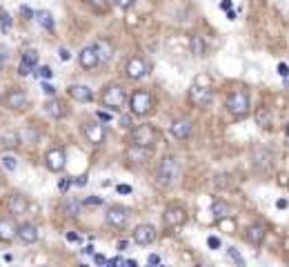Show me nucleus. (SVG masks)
Masks as SVG:
<instances>
[{
    "mask_svg": "<svg viewBox=\"0 0 289 267\" xmlns=\"http://www.w3.org/2000/svg\"><path fill=\"white\" fill-rule=\"evenodd\" d=\"M180 160L176 158V156H165L163 163L158 165V169H156V182H158L160 187H171L173 182L178 180V176H180Z\"/></svg>",
    "mask_w": 289,
    "mask_h": 267,
    "instance_id": "nucleus-1",
    "label": "nucleus"
},
{
    "mask_svg": "<svg viewBox=\"0 0 289 267\" xmlns=\"http://www.w3.org/2000/svg\"><path fill=\"white\" fill-rule=\"evenodd\" d=\"M100 100H102V105H105L107 109L118 111V109H123L124 102H127V91H124L123 85L111 83V85H107V87L102 89Z\"/></svg>",
    "mask_w": 289,
    "mask_h": 267,
    "instance_id": "nucleus-2",
    "label": "nucleus"
},
{
    "mask_svg": "<svg viewBox=\"0 0 289 267\" xmlns=\"http://www.w3.org/2000/svg\"><path fill=\"white\" fill-rule=\"evenodd\" d=\"M227 111H229L231 116H236V118H245V116L249 114V93L245 91V89H236V91H231L229 96H227V102H225Z\"/></svg>",
    "mask_w": 289,
    "mask_h": 267,
    "instance_id": "nucleus-3",
    "label": "nucleus"
},
{
    "mask_svg": "<svg viewBox=\"0 0 289 267\" xmlns=\"http://www.w3.org/2000/svg\"><path fill=\"white\" fill-rule=\"evenodd\" d=\"M129 107H131V114L147 116L151 109H154V96H151L149 91L138 89V91H133L131 98H129Z\"/></svg>",
    "mask_w": 289,
    "mask_h": 267,
    "instance_id": "nucleus-4",
    "label": "nucleus"
},
{
    "mask_svg": "<svg viewBox=\"0 0 289 267\" xmlns=\"http://www.w3.org/2000/svg\"><path fill=\"white\" fill-rule=\"evenodd\" d=\"M131 142L138 147H154L156 129L151 125H138V127L131 129Z\"/></svg>",
    "mask_w": 289,
    "mask_h": 267,
    "instance_id": "nucleus-5",
    "label": "nucleus"
},
{
    "mask_svg": "<svg viewBox=\"0 0 289 267\" xmlns=\"http://www.w3.org/2000/svg\"><path fill=\"white\" fill-rule=\"evenodd\" d=\"M27 102H29V100H27V93L22 91V89H18V87H11L2 96V105L7 107V109H13V111L25 109Z\"/></svg>",
    "mask_w": 289,
    "mask_h": 267,
    "instance_id": "nucleus-6",
    "label": "nucleus"
},
{
    "mask_svg": "<svg viewBox=\"0 0 289 267\" xmlns=\"http://www.w3.org/2000/svg\"><path fill=\"white\" fill-rule=\"evenodd\" d=\"M187 222V209L180 205H169L165 209V225L167 227H180Z\"/></svg>",
    "mask_w": 289,
    "mask_h": 267,
    "instance_id": "nucleus-7",
    "label": "nucleus"
},
{
    "mask_svg": "<svg viewBox=\"0 0 289 267\" xmlns=\"http://www.w3.org/2000/svg\"><path fill=\"white\" fill-rule=\"evenodd\" d=\"M127 218H129V209L123 207V205H111L105 214L107 225H111V227H123L127 222Z\"/></svg>",
    "mask_w": 289,
    "mask_h": 267,
    "instance_id": "nucleus-8",
    "label": "nucleus"
},
{
    "mask_svg": "<svg viewBox=\"0 0 289 267\" xmlns=\"http://www.w3.org/2000/svg\"><path fill=\"white\" fill-rule=\"evenodd\" d=\"M124 74H127L129 80H140V78H145V74H147V62L142 60L140 56L129 58L127 65H124Z\"/></svg>",
    "mask_w": 289,
    "mask_h": 267,
    "instance_id": "nucleus-9",
    "label": "nucleus"
},
{
    "mask_svg": "<svg viewBox=\"0 0 289 267\" xmlns=\"http://www.w3.org/2000/svg\"><path fill=\"white\" fill-rule=\"evenodd\" d=\"M189 100L194 102L196 107H207L209 102H211V89H209V85H191L189 89Z\"/></svg>",
    "mask_w": 289,
    "mask_h": 267,
    "instance_id": "nucleus-10",
    "label": "nucleus"
},
{
    "mask_svg": "<svg viewBox=\"0 0 289 267\" xmlns=\"http://www.w3.org/2000/svg\"><path fill=\"white\" fill-rule=\"evenodd\" d=\"M44 163H47L49 172H62V169H65V165H67V156H65V151H62L60 147H53V149L47 151Z\"/></svg>",
    "mask_w": 289,
    "mask_h": 267,
    "instance_id": "nucleus-11",
    "label": "nucleus"
},
{
    "mask_svg": "<svg viewBox=\"0 0 289 267\" xmlns=\"http://www.w3.org/2000/svg\"><path fill=\"white\" fill-rule=\"evenodd\" d=\"M83 136L87 138V142H91V145H100V142L105 140V127H102L100 123H84Z\"/></svg>",
    "mask_w": 289,
    "mask_h": 267,
    "instance_id": "nucleus-12",
    "label": "nucleus"
},
{
    "mask_svg": "<svg viewBox=\"0 0 289 267\" xmlns=\"http://www.w3.org/2000/svg\"><path fill=\"white\" fill-rule=\"evenodd\" d=\"M7 209H9V214L20 216V214H25L27 209H29V200H27V196L13 191V194H9V198H7Z\"/></svg>",
    "mask_w": 289,
    "mask_h": 267,
    "instance_id": "nucleus-13",
    "label": "nucleus"
},
{
    "mask_svg": "<svg viewBox=\"0 0 289 267\" xmlns=\"http://www.w3.org/2000/svg\"><path fill=\"white\" fill-rule=\"evenodd\" d=\"M78 62L83 69H93V67L100 65V58H98L96 49H93V44H89V47H83L78 53Z\"/></svg>",
    "mask_w": 289,
    "mask_h": 267,
    "instance_id": "nucleus-14",
    "label": "nucleus"
},
{
    "mask_svg": "<svg viewBox=\"0 0 289 267\" xmlns=\"http://www.w3.org/2000/svg\"><path fill=\"white\" fill-rule=\"evenodd\" d=\"M169 129H171V136L173 138H178V140H185V138L191 136V129H194V125H191L189 118H178V120H173Z\"/></svg>",
    "mask_w": 289,
    "mask_h": 267,
    "instance_id": "nucleus-15",
    "label": "nucleus"
},
{
    "mask_svg": "<svg viewBox=\"0 0 289 267\" xmlns=\"http://www.w3.org/2000/svg\"><path fill=\"white\" fill-rule=\"evenodd\" d=\"M16 231H18V225L11 216L0 218V240H2V243H11V240L16 238Z\"/></svg>",
    "mask_w": 289,
    "mask_h": 267,
    "instance_id": "nucleus-16",
    "label": "nucleus"
},
{
    "mask_svg": "<svg viewBox=\"0 0 289 267\" xmlns=\"http://www.w3.org/2000/svg\"><path fill=\"white\" fill-rule=\"evenodd\" d=\"M16 236L22 240L25 245H31V243H36L38 240V227L34 225V222H22V225H18V231H16Z\"/></svg>",
    "mask_w": 289,
    "mask_h": 267,
    "instance_id": "nucleus-17",
    "label": "nucleus"
},
{
    "mask_svg": "<svg viewBox=\"0 0 289 267\" xmlns=\"http://www.w3.org/2000/svg\"><path fill=\"white\" fill-rule=\"evenodd\" d=\"M154 238H156V229L151 225H138L133 229V240L138 245H149V243H154Z\"/></svg>",
    "mask_w": 289,
    "mask_h": 267,
    "instance_id": "nucleus-18",
    "label": "nucleus"
},
{
    "mask_svg": "<svg viewBox=\"0 0 289 267\" xmlns=\"http://www.w3.org/2000/svg\"><path fill=\"white\" fill-rule=\"evenodd\" d=\"M245 240H247L249 245H253V247L262 245V240H265V227L262 225H249L247 229H245Z\"/></svg>",
    "mask_w": 289,
    "mask_h": 267,
    "instance_id": "nucleus-19",
    "label": "nucleus"
},
{
    "mask_svg": "<svg viewBox=\"0 0 289 267\" xmlns=\"http://www.w3.org/2000/svg\"><path fill=\"white\" fill-rule=\"evenodd\" d=\"M67 93H69L74 100H78V102H89L93 98L91 89L84 87V85H69V87H67Z\"/></svg>",
    "mask_w": 289,
    "mask_h": 267,
    "instance_id": "nucleus-20",
    "label": "nucleus"
},
{
    "mask_svg": "<svg viewBox=\"0 0 289 267\" xmlns=\"http://www.w3.org/2000/svg\"><path fill=\"white\" fill-rule=\"evenodd\" d=\"M93 49H96L100 62H107L111 56H114V44H111L107 38H98L96 43H93Z\"/></svg>",
    "mask_w": 289,
    "mask_h": 267,
    "instance_id": "nucleus-21",
    "label": "nucleus"
},
{
    "mask_svg": "<svg viewBox=\"0 0 289 267\" xmlns=\"http://www.w3.org/2000/svg\"><path fill=\"white\" fill-rule=\"evenodd\" d=\"M44 111H47L51 118H65L67 116V107L62 100H58V98H51V100L44 102Z\"/></svg>",
    "mask_w": 289,
    "mask_h": 267,
    "instance_id": "nucleus-22",
    "label": "nucleus"
},
{
    "mask_svg": "<svg viewBox=\"0 0 289 267\" xmlns=\"http://www.w3.org/2000/svg\"><path fill=\"white\" fill-rule=\"evenodd\" d=\"M127 158L131 163H145V160L151 158V147H138V145H131L127 151Z\"/></svg>",
    "mask_w": 289,
    "mask_h": 267,
    "instance_id": "nucleus-23",
    "label": "nucleus"
},
{
    "mask_svg": "<svg viewBox=\"0 0 289 267\" xmlns=\"http://www.w3.org/2000/svg\"><path fill=\"white\" fill-rule=\"evenodd\" d=\"M34 18L38 20L40 27H44L47 31H53V27H56V22H53V16L51 11H47V9H40V11H34Z\"/></svg>",
    "mask_w": 289,
    "mask_h": 267,
    "instance_id": "nucleus-24",
    "label": "nucleus"
},
{
    "mask_svg": "<svg viewBox=\"0 0 289 267\" xmlns=\"http://www.w3.org/2000/svg\"><path fill=\"white\" fill-rule=\"evenodd\" d=\"M189 44H191V53H194V56H203V53H205V49H207V44H205L203 36H198V34H194V36H191Z\"/></svg>",
    "mask_w": 289,
    "mask_h": 267,
    "instance_id": "nucleus-25",
    "label": "nucleus"
},
{
    "mask_svg": "<svg viewBox=\"0 0 289 267\" xmlns=\"http://www.w3.org/2000/svg\"><path fill=\"white\" fill-rule=\"evenodd\" d=\"M80 209H83V205H80L78 200H74V198H67V200H65V205H62V212H65L67 216H71V218L78 216Z\"/></svg>",
    "mask_w": 289,
    "mask_h": 267,
    "instance_id": "nucleus-26",
    "label": "nucleus"
},
{
    "mask_svg": "<svg viewBox=\"0 0 289 267\" xmlns=\"http://www.w3.org/2000/svg\"><path fill=\"white\" fill-rule=\"evenodd\" d=\"M211 212H213V216H216L218 221H222V218L229 216V205H227L225 200H216V203L211 205Z\"/></svg>",
    "mask_w": 289,
    "mask_h": 267,
    "instance_id": "nucleus-27",
    "label": "nucleus"
},
{
    "mask_svg": "<svg viewBox=\"0 0 289 267\" xmlns=\"http://www.w3.org/2000/svg\"><path fill=\"white\" fill-rule=\"evenodd\" d=\"M18 145H20V134H16V132L2 134V147L4 149H13V147H18Z\"/></svg>",
    "mask_w": 289,
    "mask_h": 267,
    "instance_id": "nucleus-28",
    "label": "nucleus"
},
{
    "mask_svg": "<svg viewBox=\"0 0 289 267\" xmlns=\"http://www.w3.org/2000/svg\"><path fill=\"white\" fill-rule=\"evenodd\" d=\"M22 62L34 69V67L38 65V51H36V49H25V51H22Z\"/></svg>",
    "mask_w": 289,
    "mask_h": 267,
    "instance_id": "nucleus-29",
    "label": "nucleus"
},
{
    "mask_svg": "<svg viewBox=\"0 0 289 267\" xmlns=\"http://www.w3.org/2000/svg\"><path fill=\"white\" fill-rule=\"evenodd\" d=\"M0 163H2V167L7 169V172H16V167H18L16 156H11V154H4L2 158H0Z\"/></svg>",
    "mask_w": 289,
    "mask_h": 267,
    "instance_id": "nucleus-30",
    "label": "nucleus"
},
{
    "mask_svg": "<svg viewBox=\"0 0 289 267\" xmlns=\"http://www.w3.org/2000/svg\"><path fill=\"white\" fill-rule=\"evenodd\" d=\"M84 4L91 7L93 11H105V9L109 7V0H84Z\"/></svg>",
    "mask_w": 289,
    "mask_h": 267,
    "instance_id": "nucleus-31",
    "label": "nucleus"
},
{
    "mask_svg": "<svg viewBox=\"0 0 289 267\" xmlns=\"http://www.w3.org/2000/svg\"><path fill=\"white\" fill-rule=\"evenodd\" d=\"M0 25H2V31L11 29V16H9V13L4 11L2 7H0Z\"/></svg>",
    "mask_w": 289,
    "mask_h": 267,
    "instance_id": "nucleus-32",
    "label": "nucleus"
},
{
    "mask_svg": "<svg viewBox=\"0 0 289 267\" xmlns=\"http://www.w3.org/2000/svg\"><path fill=\"white\" fill-rule=\"evenodd\" d=\"M227 254H229V258H231V261H234V263H238V265H240V267H243V265H245L243 256H240V254H238V252H236V247H229V249H227Z\"/></svg>",
    "mask_w": 289,
    "mask_h": 267,
    "instance_id": "nucleus-33",
    "label": "nucleus"
},
{
    "mask_svg": "<svg viewBox=\"0 0 289 267\" xmlns=\"http://www.w3.org/2000/svg\"><path fill=\"white\" fill-rule=\"evenodd\" d=\"M7 58H9V51H7V47H4V44H0V74H2L4 65H7Z\"/></svg>",
    "mask_w": 289,
    "mask_h": 267,
    "instance_id": "nucleus-34",
    "label": "nucleus"
},
{
    "mask_svg": "<svg viewBox=\"0 0 289 267\" xmlns=\"http://www.w3.org/2000/svg\"><path fill=\"white\" fill-rule=\"evenodd\" d=\"M258 120H260L262 127H267V125H269V111H267V109H260V111H258Z\"/></svg>",
    "mask_w": 289,
    "mask_h": 267,
    "instance_id": "nucleus-35",
    "label": "nucleus"
},
{
    "mask_svg": "<svg viewBox=\"0 0 289 267\" xmlns=\"http://www.w3.org/2000/svg\"><path fill=\"white\" fill-rule=\"evenodd\" d=\"M114 2H116V7H120V9H131L136 0H114Z\"/></svg>",
    "mask_w": 289,
    "mask_h": 267,
    "instance_id": "nucleus-36",
    "label": "nucleus"
},
{
    "mask_svg": "<svg viewBox=\"0 0 289 267\" xmlns=\"http://www.w3.org/2000/svg\"><path fill=\"white\" fill-rule=\"evenodd\" d=\"M38 76H40V78H51V76H53L51 67H40V69H38Z\"/></svg>",
    "mask_w": 289,
    "mask_h": 267,
    "instance_id": "nucleus-37",
    "label": "nucleus"
},
{
    "mask_svg": "<svg viewBox=\"0 0 289 267\" xmlns=\"http://www.w3.org/2000/svg\"><path fill=\"white\" fill-rule=\"evenodd\" d=\"M120 127H124V129H129V127H131V116H129V114L120 116Z\"/></svg>",
    "mask_w": 289,
    "mask_h": 267,
    "instance_id": "nucleus-38",
    "label": "nucleus"
},
{
    "mask_svg": "<svg viewBox=\"0 0 289 267\" xmlns=\"http://www.w3.org/2000/svg\"><path fill=\"white\" fill-rule=\"evenodd\" d=\"M42 91L47 93V96H53V93H56V87H53V85H49V83H42Z\"/></svg>",
    "mask_w": 289,
    "mask_h": 267,
    "instance_id": "nucleus-39",
    "label": "nucleus"
},
{
    "mask_svg": "<svg viewBox=\"0 0 289 267\" xmlns=\"http://www.w3.org/2000/svg\"><path fill=\"white\" fill-rule=\"evenodd\" d=\"M58 53H60V58H62V60H69V58H71L69 49H65V47H60V49H58Z\"/></svg>",
    "mask_w": 289,
    "mask_h": 267,
    "instance_id": "nucleus-40",
    "label": "nucleus"
},
{
    "mask_svg": "<svg viewBox=\"0 0 289 267\" xmlns=\"http://www.w3.org/2000/svg\"><path fill=\"white\" fill-rule=\"evenodd\" d=\"M69 185H71V180H69V178H65V180H60V182H58L60 191H67V189H69Z\"/></svg>",
    "mask_w": 289,
    "mask_h": 267,
    "instance_id": "nucleus-41",
    "label": "nucleus"
},
{
    "mask_svg": "<svg viewBox=\"0 0 289 267\" xmlns=\"http://www.w3.org/2000/svg\"><path fill=\"white\" fill-rule=\"evenodd\" d=\"M278 74L280 76H289V67L285 65V62H280V65H278Z\"/></svg>",
    "mask_w": 289,
    "mask_h": 267,
    "instance_id": "nucleus-42",
    "label": "nucleus"
},
{
    "mask_svg": "<svg viewBox=\"0 0 289 267\" xmlns=\"http://www.w3.org/2000/svg\"><path fill=\"white\" fill-rule=\"evenodd\" d=\"M67 240H71V243H80V236L76 234V231H69V234H67Z\"/></svg>",
    "mask_w": 289,
    "mask_h": 267,
    "instance_id": "nucleus-43",
    "label": "nucleus"
},
{
    "mask_svg": "<svg viewBox=\"0 0 289 267\" xmlns=\"http://www.w3.org/2000/svg\"><path fill=\"white\" fill-rule=\"evenodd\" d=\"M74 185H78V187H83V185H87V176H78L76 180H71Z\"/></svg>",
    "mask_w": 289,
    "mask_h": 267,
    "instance_id": "nucleus-44",
    "label": "nucleus"
},
{
    "mask_svg": "<svg viewBox=\"0 0 289 267\" xmlns=\"http://www.w3.org/2000/svg\"><path fill=\"white\" fill-rule=\"evenodd\" d=\"M20 13H22L25 18H34V11H31L29 7H20Z\"/></svg>",
    "mask_w": 289,
    "mask_h": 267,
    "instance_id": "nucleus-45",
    "label": "nucleus"
},
{
    "mask_svg": "<svg viewBox=\"0 0 289 267\" xmlns=\"http://www.w3.org/2000/svg\"><path fill=\"white\" fill-rule=\"evenodd\" d=\"M209 247L218 249V247H220V240H218V238H216V236H211V238H209Z\"/></svg>",
    "mask_w": 289,
    "mask_h": 267,
    "instance_id": "nucleus-46",
    "label": "nucleus"
},
{
    "mask_svg": "<svg viewBox=\"0 0 289 267\" xmlns=\"http://www.w3.org/2000/svg\"><path fill=\"white\" fill-rule=\"evenodd\" d=\"M87 205H102V198H96V196H91V198L84 200Z\"/></svg>",
    "mask_w": 289,
    "mask_h": 267,
    "instance_id": "nucleus-47",
    "label": "nucleus"
},
{
    "mask_svg": "<svg viewBox=\"0 0 289 267\" xmlns=\"http://www.w3.org/2000/svg\"><path fill=\"white\" fill-rule=\"evenodd\" d=\"M93 261H96L98 265H107V258H105V256H100V254H96V256H93Z\"/></svg>",
    "mask_w": 289,
    "mask_h": 267,
    "instance_id": "nucleus-48",
    "label": "nucleus"
},
{
    "mask_svg": "<svg viewBox=\"0 0 289 267\" xmlns=\"http://www.w3.org/2000/svg\"><path fill=\"white\" fill-rule=\"evenodd\" d=\"M196 85H209V78L207 76H198V78H196Z\"/></svg>",
    "mask_w": 289,
    "mask_h": 267,
    "instance_id": "nucleus-49",
    "label": "nucleus"
},
{
    "mask_svg": "<svg viewBox=\"0 0 289 267\" xmlns=\"http://www.w3.org/2000/svg\"><path fill=\"white\" fill-rule=\"evenodd\" d=\"M118 191H120V194H129V191H131V187H129V185H118Z\"/></svg>",
    "mask_w": 289,
    "mask_h": 267,
    "instance_id": "nucleus-50",
    "label": "nucleus"
},
{
    "mask_svg": "<svg viewBox=\"0 0 289 267\" xmlns=\"http://www.w3.org/2000/svg\"><path fill=\"white\" fill-rule=\"evenodd\" d=\"M98 118L105 120V123H107V120H111V116H109V114H105V111H98Z\"/></svg>",
    "mask_w": 289,
    "mask_h": 267,
    "instance_id": "nucleus-51",
    "label": "nucleus"
},
{
    "mask_svg": "<svg viewBox=\"0 0 289 267\" xmlns=\"http://www.w3.org/2000/svg\"><path fill=\"white\" fill-rule=\"evenodd\" d=\"M287 178H289V176H287V174H280V185H287V182H289V180H287Z\"/></svg>",
    "mask_w": 289,
    "mask_h": 267,
    "instance_id": "nucleus-52",
    "label": "nucleus"
},
{
    "mask_svg": "<svg viewBox=\"0 0 289 267\" xmlns=\"http://www.w3.org/2000/svg\"><path fill=\"white\" fill-rule=\"evenodd\" d=\"M149 263H151V265H158L160 258H158V256H149Z\"/></svg>",
    "mask_w": 289,
    "mask_h": 267,
    "instance_id": "nucleus-53",
    "label": "nucleus"
},
{
    "mask_svg": "<svg viewBox=\"0 0 289 267\" xmlns=\"http://www.w3.org/2000/svg\"><path fill=\"white\" fill-rule=\"evenodd\" d=\"M220 7H222V9H231V2H229V0H222Z\"/></svg>",
    "mask_w": 289,
    "mask_h": 267,
    "instance_id": "nucleus-54",
    "label": "nucleus"
},
{
    "mask_svg": "<svg viewBox=\"0 0 289 267\" xmlns=\"http://www.w3.org/2000/svg\"><path fill=\"white\" fill-rule=\"evenodd\" d=\"M227 18H229V20H234V18H236V13L231 11V9H227Z\"/></svg>",
    "mask_w": 289,
    "mask_h": 267,
    "instance_id": "nucleus-55",
    "label": "nucleus"
},
{
    "mask_svg": "<svg viewBox=\"0 0 289 267\" xmlns=\"http://www.w3.org/2000/svg\"><path fill=\"white\" fill-rule=\"evenodd\" d=\"M83 252H84V254H93V247H91V245H87V247H84Z\"/></svg>",
    "mask_w": 289,
    "mask_h": 267,
    "instance_id": "nucleus-56",
    "label": "nucleus"
},
{
    "mask_svg": "<svg viewBox=\"0 0 289 267\" xmlns=\"http://www.w3.org/2000/svg\"><path fill=\"white\" fill-rule=\"evenodd\" d=\"M285 85H287V87H289V76H285Z\"/></svg>",
    "mask_w": 289,
    "mask_h": 267,
    "instance_id": "nucleus-57",
    "label": "nucleus"
},
{
    "mask_svg": "<svg viewBox=\"0 0 289 267\" xmlns=\"http://www.w3.org/2000/svg\"><path fill=\"white\" fill-rule=\"evenodd\" d=\"M287 136H289V123H287Z\"/></svg>",
    "mask_w": 289,
    "mask_h": 267,
    "instance_id": "nucleus-58",
    "label": "nucleus"
}]
</instances>
